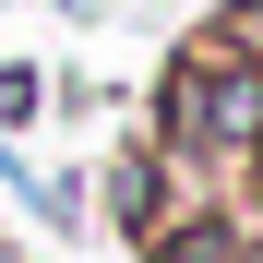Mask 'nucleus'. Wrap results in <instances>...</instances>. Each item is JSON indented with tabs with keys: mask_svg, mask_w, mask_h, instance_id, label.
I'll return each instance as SVG.
<instances>
[{
	"mask_svg": "<svg viewBox=\"0 0 263 263\" xmlns=\"http://www.w3.org/2000/svg\"><path fill=\"white\" fill-rule=\"evenodd\" d=\"M203 48H228V60H251V72H263V0H215Z\"/></svg>",
	"mask_w": 263,
	"mask_h": 263,
	"instance_id": "f03ea898",
	"label": "nucleus"
},
{
	"mask_svg": "<svg viewBox=\"0 0 263 263\" xmlns=\"http://www.w3.org/2000/svg\"><path fill=\"white\" fill-rule=\"evenodd\" d=\"M228 263H263V228H239V251H228Z\"/></svg>",
	"mask_w": 263,
	"mask_h": 263,
	"instance_id": "39448f33",
	"label": "nucleus"
},
{
	"mask_svg": "<svg viewBox=\"0 0 263 263\" xmlns=\"http://www.w3.org/2000/svg\"><path fill=\"white\" fill-rule=\"evenodd\" d=\"M0 263H24V251H12V239H0Z\"/></svg>",
	"mask_w": 263,
	"mask_h": 263,
	"instance_id": "423d86ee",
	"label": "nucleus"
},
{
	"mask_svg": "<svg viewBox=\"0 0 263 263\" xmlns=\"http://www.w3.org/2000/svg\"><path fill=\"white\" fill-rule=\"evenodd\" d=\"M239 192H251V215H263V132H251V156H239Z\"/></svg>",
	"mask_w": 263,
	"mask_h": 263,
	"instance_id": "20e7f679",
	"label": "nucleus"
},
{
	"mask_svg": "<svg viewBox=\"0 0 263 263\" xmlns=\"http://www.w3.org/2000/svg\"><path fill=\"white\" fill-rule=\"evenodd\" d=\"M48 108V72H0V120H36Z\"/></svg>",
	"mask_w": 263,
	"mask_h": 263,
	"instance_id": "7ed1b4c3",
	"label": "nucleus"
},
{
	"mask_svg": "<svg viewBox=\"0 0 263 263\" xmlns=\"http://www.w3.org/2000/svg\"><path fill=\"white\" fill-rule=\"evenodd\" d=\"M251 132H263V72L192 36V48L156 72V144H180V156H215V167H239V156H251Z\"/></svg>",
	"mask_w": 263,
	"mask_h": 263,
	"instance_id": "f257e3e1",
	"label": "nucleus"
}]
</instances>
